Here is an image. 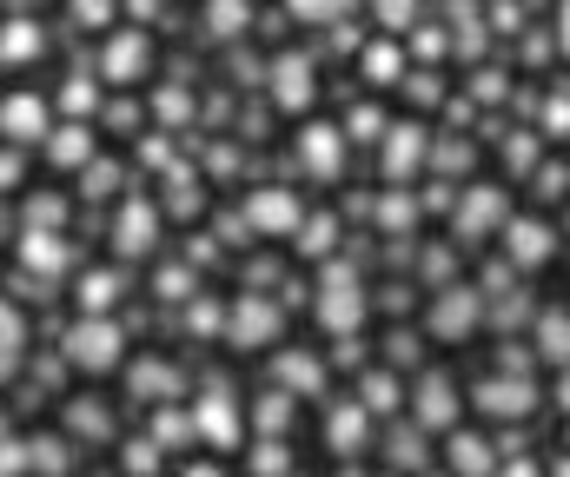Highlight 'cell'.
Instances as JSON below:
<instances>
[{
	"label": "cell",
	"instance_id": "1",
	"mask_svg": "<svg viewBox=\"0 0 570 477\" xmlns=\"http://www.w3.org/2000/svg\"><path fill=\"white\" fill-rule=\"evenodd\" d=\"M358 312H365L358 279H352V272H332V279H325V325L345 331V325H358Z\"/></svg>",
	"mask_w": 570,
	"mask_h": 477
},
{
	"label": "cell",
	"instance_id": "2",
	"mask_svg": "<svg viewBox=\"0 0 570 477\" xmlns=\"http://www.w3.org/2000/svg\"><path fill=\"white\" fill-rule=\"evenodd\" d=\"M504 246H511L518 266H544V259H551V226H538V219H511V226H504Z\"/></svg>",
	"mask_w": 570,
	"mask_h": 477
},
{
	"label": "cell",
	"instance_id": "3",
	"mask_svg": "<svg viewBox=\"0 0 570 477\" xmlns=\"http://www.w3.org/2000/svg\"><path fill=\"white\" fill-rule=\"evenodd\" d=\"M478 405H484V411H498V418H524V411L538 405V391H531L524 378H491V385L478 391Z\"/></svg>",
	"mask_w": 570,
	"mask_h": 477
},
{
	"label": "cell",
	"instance_id": "4",
	"mask_svg": "<svg viewBox=\"0 0 570 477\" xmlns=\"http://www.w3.org/2000/svg\"><path fill=\"white\" fill-rule=\"evenodd\" d=\"M246 212H253L259 232H292V226H298V199H292V192H259Z\"/></svg>",
	"mask_w": 570,
	"mask_h": 477
},
{
	"label": "cell",
	"instance_id": "5",
	"mask_svg": "<svg viewBox=\"0 0 570 477\" xmlns=\"http://www.w3.org/2000/svg\"><path fill=\"white\" fill-rule=\"evenodd\" d=\"M471 325H478V292H444L438 299V331L444 338H464Z\"/></svg>",
	"mask_w": 570,
	"mask_h": 477
},
{
	"label": "cell",
	"instance_id": "6",
	"mask_svg": "<svg viewBox=\"0 0 570 477\" xmlns=\"http://www.w3.org/2000/svg\"><path fill=\"white\" fill-rule=\"evenodd\" d=\"M451 471H458V477H491V445H484V438H471V431H464V438H451Z\"/></svg>",
	"mask_w": 570,
	"mask_h": 477
},
{
	"label": "cell",
	"instance_id": "7",
	"mask_svg": "<svg viewBox=\"0 0 570 477\" xmlns=\"http://www.w3.org/2000/svg\"><path fill=\"white\" fill-rule=\"evenodd\" d=\"M538 338H544L538 351H544L551 365H570V318H564V312H544V325H538Z\"/></svg>",
	"mask_w": 570,
	"mask_h": 477
},
{
	"label": "cell",
	"instance_id": "8",
	"mask_svg": "<svg viewBox=\"0 0 570 477\" xmlns=\"http://www.w3.org/2000/svg\"><path fill=\"white\" fill-rule=\"evenodd\" d=\"M419 153H425L419 127H399V140H392V153H385V166H392V172H405V166H419Z\"/></svg>",
	"mask_w": 570,
	"mask_h": 477
},
{
	"label": "cell",
	"instance_id": "9",
	"mask_svg": "<svg viewBox=\"0 0 570 477\" xmlns=\"http://www.w3.org/2000/svg\"><path fill=\"white\" fill-rule=\"evenodd\" d=\"M491 219H504V199H498V192H471V206H464V232H478V226H491Z\"/></svg>",
	"mask_w": 570,
	"mask_h": 477
},
{
	"label": "cell",
	"instance_id": "10",
	"mask_svg": "<svg viewBox=\"0 0 570 477\" xmlns=\"http://www.w3.org/2000/svg\"><path fill=\"white\" fill-rule=\"evenodd\" d=\"M419 411H425V425H444V418L458 411V398H451V385H444V378H431V385H425V405H419Z\"/></svg>",
	"mask_w": 570,
	"mask_h": 477
},
{
	"label": "cell",
	"instance_id": "11",
	"mask_svg": "<svg viewBox=\"0 0 570 477\" xmlns=\"http://www.w3.org/2000/svg\"><path fill=\"white\" fill-rule=\"evenodd\" d=\"M305 159H312V172H332V166H338V140H332L325 127H312V140H305Z\"/></svg>",
	"mask_w": 570,
	"mask_h": 477
},
{
	"label": "cell",
	"instance_id": "12",
	"mask_svg": "<svg viewBox=\"0 0 570 477\" xmlns=\"http://www.w3.org/2000/svg\"><path fill=\"white\" fill-rule=\"evenodd\" d=\"M80 358H87V365H114V331H107V325L80 331Z\"/></svg>",
	"mask_w": 570,
	"mask_h": 477
},
{
	"label": "cell",
	"instance_id": "13",
	"mask_svg": "<svg viewBox=\"0 0 570 477\" xmlns=\"http://www.w3.org/2000/svg\"><path fill=\"white\" fill-rule=\"evenodd\" d=\"M273 306H239V338H273Z\"/></svg>",
	"mask_w": 570,
	"mask_h": 477
},
{
	"label": "cell",
	"instance_id": "14",
	"mask_svg": "<svg viewBox=\"0 0 570 477\" xmlns=\"http://www.w3.org/2000/svg\"><path fill=\"white\" fill-rule=\"evenodd\" d=\"M358 431H365L358 411H338V418H332V445H358Z\"/></svg>",
	"mask_w": 570,
	"mask_h": 477
},
{
	"label": "cell",
	"instance_id": "15",
	"mask_svg": "<svg viewBox=\"0 0 570 477\" xmlns=\"http://www.w3.org/2000/svg\"><path fill=\"white\" fill-rule=\"evenodd\" d=\"M399 465H425V445H419V431H399V451H392Z\"/></svg>",
	"mask_w": 570,
	"mask_h": 477
},
{
	"label": "cell",
	"instance_id": "16",
	"mask_svg": "<svg viewBox=\"0 0 570 477\" xmlns=\"http://www.w3.org/2000/svg\"><path fill=\"white\" fill-rule=\"evenodd\" d=\"M292 7H298V13H312V20H332V13H345L352 0H292Z\"/></svg>",
	"mask_w": 570,
	"mask_h": 477
},
{
	"label": "cell",
	"instance_id": "17",
	"mask_svg": "<svg viewBox=\"0 0 570 477\" xmlns=\"http://www.w3.org/2000/svg\"><path fill=\"white\" fill-rule=\"evenodd\" d=\"M7 127H33V133H40V107H27V100L7 107Z\"/></svg>",
	"mask_w": 570,
	"mask_h": 477
},
{
	"label": "cell",
	"instance_id": "18",
	"mask_svg": "<svg viewBox=\"0 0 570 477\" xmlns=\"http://www.w3.org/2000/svg\"><path fill=\"white\" fill-rule=\"evenodd\" d=\"M379 7H385V20H392V27H405V20L419 13V0H379Z\"/></svg>",
	"mask_w": 570,
	"mask_h": 477
},
{
	"label": "cell",
	"instance_id": "19",
	"mask_svg": "<svg viewBox=\"0 0 570 477\" xmlns=\"http://www.w3.org/2000/svg\"><path fill=\"white\" fill-rule=\"evenodd\" d=\"M558 47H564V53H570V0H564V7H558Z\"/></svg>",
	"mask_w": 570,
	"mask_h": 477
},
{
	"label": "cell",
	"instance_id": "20",
	"mask_svg": "<svg viewBox=\"0 0 570 477\" xmlns=\"http://www.w3.org/2000/svg\"><path fill=\"white\" fill-rule=\"evenodd\" d=\"M558 405H564V411H570V378H564V385H558Z\"/></svg>",
	"mask_w": 570,
	"mask_h": 477
},
{
	"label": "cell",
	"instance_id": "21",
	"mask_svg": "<svg viewBox=\"0 0 570 477\" xmlns=\"http://www.w3.org/2000/svg\"><path fill=\"white\" fill-rule=\"evenodd\" d=\"M504 477H538V471H531V465H518V471H504Z\"/></svg>",
	"mask_w": 570,
	"mask_h": 477
},
{
	"label": "cell",
	"instance_id": "22",
	"mask_svg": "<svg viewBox=\"0 0 570 477\" xmlns=\"http://www.w3.org/2000/svg\"><path fill=\"white\" fill-rule=\"evenodd\" d=\"M558 477H570V458H564V465H558Z\"/></svg>",
	"mask_w": 570,
	"mask_h": 477
}]
</instances>
